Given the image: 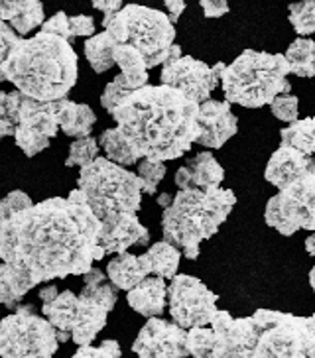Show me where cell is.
<instances>
[{"instance_id":"1f68e13d","label":"cell","mask_w":315,"mask_h":358,"mask_svg":"<svg viewBox=\"0 0 315 358\" xmlns=\"http://www.w3.org/2000/svg\"><path fill=\"white\" fill-rule=\"evenodd\" d=\"M288 18L298 36L305 38L315 34V0L292 2L288 8Z\"/></svg>"},{"instance_id":"d6a6232c","label":"cell","mask_w":315,"mask_h":358,"mask_svg":"<svg viewBox=\"0 0 315 358\" xmlns=\"http://www.w3.org/2000/svg\"><path fill=\"white\" fill-rule=\"evenodd\" d=\"M99 140L93 136L77 138L74 144L69 146V154L65 159L67 168H85L91 162L99 158Z\"/></svg>"},{"instance_id":"ee69618b","label":"cell","mask_w":315,"mask_h":358,"mask_svg":"<svg viewBox=\"0 0 315 358\" xmlns=\"http://www.w3.org/2000/svg\"><path fill=\"white\" fill-rule=\"evenodd\" d=\"M166 8H168V16L172 24L179 20V16L186 10V0H164Z\"/></svg>"},{"instance_id":"f6af8a7d","label":"cell","mask_w":315,"mask_h":358,"mask_svg":"<svg viewBox=\"0 0 315 358\" xmlns=\"http://www.w3.org/2000/svg\"><path fill=\"white\" fill-rule=\"evenodd\" d=\"M57 294H59V292H57L55 285H46V287L40 289V299H42V303H46V301H52Z\"/></svg>"},{"instance_id":"e0dca14e","label":"cell","mask_w":315,"mask_h":358,"mask_svg":"<svg viewBox=\"0 0 315 358\" xmlns=\"http://www.w3.org/2000/svg\"><path fill=\"white\" fill-rule=\"evenodd\" d=\"M239 132V120L227 101H205L200 105V138L203 148L219 150Z\"/></svg>"},{"instance_id":"3957f363","label":"cell","mask_w":315,"mask_h":358,"mask_svg":"<svg viewBox=\"0 0 315 358\" xmlns=\"http://www.w3.org/2000/svg\"><path fill=\"white\" fill-rule=\"evenodd\" d=\"M77 187L103 224L105 254H122L130 246L150 243V232L136 217L142 205V181L136 173L108 158H97L81 168Z\"/></svg>"},{"instance_id":"836d02e7","label":"cell","mask_w":315,"mask_h":358,"mask_svg":"<svg viewBox=\"0 0 315 358\" xmlns=\"http://www.w3.org/2000/svg\"><path fill=\"white\" fill-rule=\"evenodd\" d=\"M166 164L160 159L144 158L138 162V178L142 181V193L146 195H156L158 185L162 183V179L166 176Z\"/></svg>"},{"instance_id":"7bdbcfd3","label":"cell","mask_w":315,"mask_h":358,"mask_svg":"<svg viewBox=\"0 0 315 358\" xmlns=\"http://www.w3.org/2000/svg\"><path fill=\"white\" fill-rule=\"evenodd\" d=\"M91 4H93V8H97V10H101L105 14L103 20L113 18L116 12L122 8V0H91Z\"/></svg>"},{"instance_id":"74e56055","label":"cell","mask_w":315,"mask_h":358,"mask_svg":"<svg viewBox=\"0 0 315 358\" xmlns=\"http://www.w3.org/2000/svg\"><path fill=\"white\" fill-rule=\"evenodd\" d=\"M42 32L48 34H55V36H59L63 40H67L69 43H74V34H71V28H69V16L65 14V12H57V14H53L52 18H48V20L42 24Z\"/></svg>"},{"instance_id":"bcb514c9","label":"cell","mask_w":315,"mask_h":358,"mask_svg":"<svg viewBox=\"0 0 315 358\" xmlns=\"http://www.w3.org/2000/svg\"><path fill=\"white\" fill-rule=\"evenodd\" d=\"M172 201H174V195H169V193H160V195H158V205L164 207V209L172 205Z\"/></svg>"},{"instance_id":"603a6c76","label":"cell","mask_w":315,"mask_h":358,"mask_svg":"<svg viewBox=\"0 0 315 358\" xmlns=\"http://www.w3.org/2000/svg\"><path fill=\"white\" fill-rule=\"evenodd\" d=\"M77 299L79 295L65 289L55 295L52 301H46L42 306L43 317L55 327L59 343L71 338V329H74L75 313H77Z\"/></svg>"},{"instance_id":"5b68a950","label":"cell","mask_w":315,"mask_h":358,"mask_svg":"<svg viewBox=\"0 0 315 358\" xmlns=\"http://www.w3.org/2000/svg\"><path fill=\"white\" fill-rule=\"evenodd\" d=\"M237 205L231 189H179L162 215L164 241L181 250L188 260L200 258V246L219 232Z\"/></svg>"},{"instance_id":"ab89813d","label":"cell","mask_w":315,"mask_h":358,"mask_svg":"<svg viewBox=\"0 0 315 358\" xmlns=\"http://www.w3.org/2000/svg\"><path fill=\"white\" fill-rule=\"evenodd\" d=\"M18 34L14 32V28H12L10 24H6V22L0 20V83L4 81V73H2V64L6 62V57H8V53L14 48V43L18 42Z\"/></svg>"},{"instance_id":"4fadbf2b","label":"cell","mask_w":315,"mask_h":358,"mask_svg":"<svg viewBox=\"0 0 315 358\" xmlns=\"http://www.w3.org/2000/svg\"><path fill=\"white\" fill-rule=\"evenodd\" d=\"M217 294H213L200 278L193 275H174L168 285L169 315L174 323L188 331L193 327L209 325L213 315L217 313Z\"/></svg>"},{"instance_id":"8992f818","label":"cell","mask_w":315,"mask_h":358,"mask_svg":"<svg viewBox=\"0 0 315 358\" xmlns=\"http://www.w3.org/2000/svg\"><path fill=\"white\" fill-rule=\"evenodd\" d=\"M288 75L290 64L280 53L244 50L231 65H225L220 87L229 105L260 108L292 91Z\"/></svg>"},{"instance_id":"ffe728a7","label":"cell","mask_w":315,"mask_h":358,"mask_svg":"<svg viewBox=\"0 0 315 358\" xmlns=\"http://www.w3.org/2000/svg\"><path fill=\"white\" fill-rule=\"evenodd\" d=\"M126 301L130 309H134L142 317H160L166 309L168 301V285L164 278L148 275L138 285H134L128 294Z\"/></svg>"},{"instance_id":"8fae6325","label":"cell","mask_w":315,"mask_h":358,"mask_svg":"<svg viewBox=\"0 0 315 358\" xmlns=\"http://www.w3.org/2000/svg\"><path fill=\"white\" fill-rule=\"evenodd\" d=\"M264 221L284 236H292L298 231H315V164L307 173L268 199Z\"/></svg>"},{"instance_id":"52a82bcc","label":"cell","mask_w":315,"mask_h":358,"mask_svg":"<svg viewBox=\"0 0 315 358\" xmlns=\"http://www.w3.org/2000/svg\"><path fill=\"white\" fill-rule=\"evenodd\" d=\"M105 32L116 43H130L146 57L148 69L166 64L176 43V28L166 12L142 4H126L113 18L103 20Z\"/></svg>"},{"instance_id":"7dc6e473","label":"cell","mask_w":315,"mask_h":358,"mask_svg":"<svg viewBox=\"0 0 315 358\" xmlns=\"http://www.w3.org/2000/svg\"><path fill=\"white\" fill-rule=\"evenodd\" d=\"M305 250L309 256H315V231L305 238Z\"/></svg>"},{"instance_id":"484cf974","label":"cell","mask_w":315,"mask_h":358,"mask_svg":"<svg viewBox=\"0 0 315 358\" xmlns=\"http://www.w3.org/2000/svg\"><path fill=\"white\" fill-rule=\"evenodd\" d=\"M115 64L120 67V73L125 75V79L134 91L148 85L150 75H148L146 57L138 52L134 45H130V43H116Z\"/></svg>"},{"instance_id":"f546056e","label":"cell","mask_w":315,"mask_h":358,"mask_svg":"<svg viewBox=\"0 0 315 358\" xmlns=\"http://www.w3.org/2000/svg\"><path fill=\"white\" fill-rule=\"evenodd\" d=\"M99 146L105 150L106 158L111 159V162H115L118 166H134L138 164L140 159L136 158V154L132 152V148L128 146V142H126L122 134L115 128H108L105 130L101 136H99Z\"/></svg>"},{"instance_id":"7c38bea8","label":"cell","mask_w":315,"mask_h":358,"mask_svg":"<svg viewBox=\"0 0 315 358\" xmlns=\"http://www.w3.org/2000/svg\"><path fill=\"white\" fill-rule=\"evenodd\" d=\"M85 278V285L77 299V313L71 329V341L77 347H89L97 335L105 329L106 317L118 301L116 287L99 268H91Z\"/></svg>"},{"instance_id":"d4e9b609","label":"cell","mask_w":315,"mask_h":358,"mask_svg":"<svg viewBox=\"0 0 315 358\" xmlns=\"http://www.w3.org/2000/svg\"><path fill=\"white\" fill-rule=\"evenodd\" d=\"M140 258L146 266L148 274H154L158 278H164V280H172L174 275H178L181 250L176 248L174 244L166 243V241H160V243L152 244Z\"/></svg>"},{"instance_id":"f35d334b","label":"cell","mask_w":315,"mask_h":358,"mask_svg":"<svg viewBox=\"0 0 315 358\" xmlns=\"http://www.w3.org/2000/svg\"><path fill=\"white\" fill-rule=\"evenodd\" d=\"M30 205H34L30 195H26L24 191H12L4 199H0V219L8 217L12 213L22 211V209H26Z\"/></svg>"},{"instance_id":"4dcf8cb0","label":"cell","mask_w":315,"mask_h":358,"mask_svg":"<svg viewBox=\"0 0 315 358\" xmlns=\"http://www.w3.org/2000/svg\"><path fill=\"white\" fill-rule=\"evenodd\" d=\"M20 91H0V140L6 136H14V130L18 124V110L22 103Z\"/></svg>"},{"instance_id":"2e32d148","label":"cell","mask_w":315,"mask_h":358,"mask_svg":"<svg viewBox=\"0 0 315 358\" xmlns=\"http://www.w3.org/2000/svg\"><path fill=\"white\" fill-rule=\"evenodd\" d=\"M132 352L138 358H188V329L150 317L132 343Z\"/></svg>"},{"instance_id":"6da1fadb","label":"cell","mask_w":315,"mask_h":358,"mask_svg":"<svg viewBox=\"0 0 315 358\" xmlns=\"http://www.w3.org/2000/svg\"><path fill=\"white\" fill-rule=\"evenodd\" d=\"M101 231L79 187L0 219V306L14 309L36 285L87 274L106 256Z\"/></svg>"},{"instance_id":"7a4b0ae2","label":"cell","mask_w":315,"mask_h":358,"mask_svg":"<svg viewBox=\"0 0 315 358\" xmlns=\"http://www.w3.org/2000/svg\"><path fill=\"white\" fill-rule=\"evenodd\" d=\"M108 115L138 159H178L200 138V103L169 85H144Z\"/></svg>"},{"instance_id":"cb8c5ba5","label":"cell","mask_w":315,"mask_h":358,"mask_svg":"<svg viewBox=\"0 0 315 358\" xmlns=\"http://www.w3.org/2000/svg\"><path fill=\"white\" fill-rule=\"evenodd\" d=\"M146 266L142 262L140 256L134 254H116V258H113L108 266H106V278L108 282L115 285L116 289H125L130 292L134 285H138L144 278H148Z\"/></svg>"},{"instance_id":"30bf717a","label":"cell","mask_w":315,"mask_h":358,"mask_svg":"<svg viewBox=\"0 0 315 358\" xmlns=\"http://www.w3.org/2000/svg\"><path fill=\"white\" fill-rule=\"evenodd\" d=\"M57 348L55 327L31 306H18L0 321V358H53Z\"/></svg>"},{"instance_id":"e575fe53","label":"cell","mask_w":315,"mask_h":358,"mask_svg":"<svg viewBox=\"0 0 315 358\" xmlns=\"http://www.w3.org/2000/svg\"><path fill=\"white\" fill-rule=\"evenodd\" d=\"M132 91H134V89L128 85V81L125 79V75H116L115 79L105 87V91H103V95H101V105H103V108H105L106 113H111V110H113L128 93H132Z\"/></svg>"},{"instance_id":"b9f144b4","label":"cell","mask_w":315,"mask_h":358,"mask_svg":"<svg viewBox=\"0 0 315 358\" xmlns=\"http://www.w3.org/2000/svg\"><path fill=\"white\" fill-rule=\"evenodd\" d=\"M200 4L207 18H220L229 12V0H200Z\"/></svg>"},{"instance_id":"7402d4cb","label":"cell","mask_w":315,"mask_h":358,"mask_svg":"<svg viewBox=\"0 0 315 358\" xmlns=\"http://www.w3.org/2000/svg\"><path fill=\"white\" fill-rule=\"evenodd\" d=\"M55 110H57L59 130L63 134L71 138L91 136V130L97 122V116L91 106L74 103L69 99H59L55 101Z\"/></svg>"},{"instance_id":"c3c4849f","label":"cell","mask_w":315,"mask_h":358,"mask_svg":"<svg viewBox=\"0 0 315 358\" xmlns=\"http://www.w3.org/2000/svg\"><path fill=\"white\" fill-rule=\"evenodd\" d=\"M309 285H312V289L315 292V266L309 270Z\"/></svg>"},{"instance_id":"d6986e66","label":"cell","mask_w":315,"mask_h":358,"mask_svg":"<svg viewBox=\"0 0 315 358\" xmlns=\"http://www.w3.org/2000/svg\"><path fill=\"white\" fill-rule=\"evenodd\" d=\"M314 164V156H305V154L298 152L294 148L282 146L280 144V148L268 159L264 178H266L268 183H272L274 187L284 189L286 185H290L292 181H295V179L302 178L304 173H307Z\"/></svg>"},{"instance_id":"8d00e7d4","label":"cell","mask_w":315,"mask_h":358,"mask_svg":"<svg viewBox=\"0 0 315 358\" xmlns=\"http://www.w3.org/2000/svg\"><path fill=\"white\" fill-rule=\"evenodd\" d=\"M71 358H122L120 345L115 338H106L99 347H79Z\"/></svg>"},{"instance_id":"ba28073f","label":"cell","mask_w":315,"mask_h":358,"mask_svg":"<svg viewBox=\"0 0 315 358\" xmlns=\"http://www.w3.org/2000/svg\"><path fill=\"white\" fill-rule=\"evenodd\" d=\"M252 319L258 329L252 358H315V313L300 317L258 309Z\"/></svg>"},{"instance_id":"5bb4252c","label":"cell","mask_w":315,"mask_h":358,"mask_svg":"<svg viewBox=\"0 0 315 358\" xmlns=\"http://www.w3.org/2000/svg\"><path fill=\"white\" fill-rule=\"evenodd\" d=\"M59 132V120L55 110V101L40 103L28 96H22L18 110V124L14 130V142L22 152L34 158L50 146Z\"/></svg>"},{"instance_id":"9a60e30c","label":"cell","mask_w":315,"mask_h":358,"mask_svg":"<svg viewBox=\"0 0 315 358\" xmlns=\"http://www.w3.org/2000/svg\"><path fill=\"white\" fill-rule=\"evenodd\" d=\"M223 69H225L223 62L209 67L191 55H181L178 59H172L162 65L160 81L162 85L179 89L183 95H188L189 99H193L195 103L201 105V103L209 101L211 93L220 83Z\"/></svg>"},{"instance_id":"60d3db41","label":"cell","mask_w":315,"mask_h":358,"mask_svg":"<svg viewBox=\"0 0 315 358\" xmlns=\"http://www.w3.org/2000/svg\"><path fill=\"white\" fill-rule=\"evenodd\" d=\"M69 28L74 38H91L94 36V18L93 16H69Z\"/></svg>"},{"instance_id":"83f0119b","label":"cell","mask_w":315,"mask_h":358,"mask_svg":"<svg viewBox=\"0 0 315 358\" xmlns=\"http://www.w3.org/2000/svg\"><path fill=\"white\" fill-rule=\"evenodd\" d=\"M284 57L290 64V73L312 79L315 77V42L312 38H298L290 43Z\"/></svg>"},{"instance_id":"277c9868","label":"cell","mask_w":315,"mask_h":358,"mask_svg":"<svg viewBox=\"0 0 315 358\" xmlns=\"http://www.w3.org/2000/svg\"><path fill=\"white\" fill-rule=\"evenodd\" d=\"M4 81H8L22 95L52 103L67 99L77 83L79 59L74 43L55 34L40 32L31 38H18L2 64Z\"/></svg>"},{"instance_id":"44dd1931","label":"cell","mask_w":315,"mask_h":358,"mask_svg":"<svg viewBox=\"0 0 315 358\" xmlns=\"http://www.w3.org/2000/svg\"><path fill=\"white\" fill-rule=\"evenodd\" d=\"M0 20L10 24L18 36H28L46 22L42 0H0Z\"/></svg>"},{"instance_id":"9c48e42d","label":"cell","mask_w":315,"mask_h":358,"mask_svg":"<svg viewBox=\"0 0 315 358\" xmlns=\"http://www.w3.org/2000/svg\"><path fill=\"white\" fill-rule=\"evenodd\" d=\"M258 329L252 317H232L217 309L207 327L188 331V350L193 358H252Z\"/></svg>"},{"instance_id":"f1b7e54d","label":"cell","mask_w":315,"mask_h":358,"mask_svg":"<svg viewBox=\"0 0 315 358\" xmlns=\"http://www.w3.org/2000/svg\"><path fill=\"white\" fill-rule=\"evenodd\" d=\"M282 146H290L302 152L305 156H315V118H298L294 122H290L284 128L282 134Z\"/></svg>"},{"instance_id":"ac0fdd59","label":"cell","mask_w":315,"mask_h":358,"mask_svg":"<svg viewBox=\"0 0 315 358\" xmlns=\"http://www.w3.org/2000/svg\"><path fill=\"white\" fill-rule=\"evenodd\" d=\"M225 169L211 152H200L176 171V185L179 189H213L220 187Z\"/></svg>"},{"instance_id":"d590c367","label":"cell","mask_w":315,"mask_h":358,"mask_svg":"<svg viewBox=\"0 0 315 358\" xmlns=\"http://www.w3.org/2000/svg\"><path fill=\"white\" fill-rule=\"evenodd\" d=\"M270 108H272V115L278 120L290 124V122L298 120V116H300V99L295 95H290V93L288 95H278L270 103Z\"/></svg>"},{"instance_id":"4316f807","label":"cell","mask_w":315,"mask_h":358,"mask_svg":"<svg viewBox=\"0 0 315 358\" xmlns=\"http://www.w3.org/2000/svg\"><path fill=\"white\" fill-rule=\"evenodd\" d=\"M116 40L108 32L94 34L85 40L83 52L94 73H106L115 65Z\"/></svg>"}]
</instances>
